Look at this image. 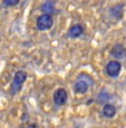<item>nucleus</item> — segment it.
<instances>
[{
  "instance_id": "obj_1",
  "label": "nucleus",
  "mask_w": 126,
  "mask_h": 128,
  "mask_svg": "<svg viewBox=\"0 0 126 128\" xmlns=\"http://www.w3.org/2000/svg\"><path fill=\"white\" fill-rule=\"evenodd\" d=\"M27 80V73L23 71H18L15 75V78H13L12 85H11V93L12 94H16L17 92H19L21 90V86H22L23 82Z\"/></svg>"
},
{
  "instance_id": "obj_2",
  "label": "nucleus",
  "mask_w": 126,
  "mask_h": 128,
  "mask_svg": "<svg viewBox=\"0 0 126 128\" xmlns=\"http://www.w3.org/2000/svg\"><path fill=\"white\" fill-rule=\"evenodd\" d=\"M53 24V19L51 17V14H48V13H43L38 18L37 20V26H38L39 30H49V29L52 26Z\"/></svg>"
},
{
  "instance_id": "obj_3",
  "label": "nucleus",
  "mask_w": 126,
  "mask_h": 128,
  "mask_svg": "<svg viewBox=\"0 0 126 128\" xmlns=\"http://www.w3.org/2000/svg\"><path fill=\"white\" fill-rule=\"evenodd\" d=\"M120 68H122V65L118 61H111L106 65V73L111 77H116L119 74Z\"/></svg>"
},
{
  "instance_id": "obj_4",
  "label": "nucleus",
  "mask_w": 126,
  "mask_h": 128,
  "mask_svg": "<svg viewBox=\"0 0 126 128\" xmlns=\"http://www.w3.org/2000/svg\"><path fill=\"white\" fill-rule=\"evenodd\" d=\"M53 100H54V103L59 106H62L65 104L66 100H68V93L64 88H59L54 92V95H53Z\"/></svg>"
},
{
  "instance_id": "obj_5",
  "label": "nucleus",
  "mask_w": 126,
  "mask_h": 128,
  "mask_svg": "<svg viewBox=\"0 0 126 128\" xmlns=\"http://www.w3.org/2000/svg\"><path fill=\"white\" fill-rule=\"evenodd\" d=\"M111 55L117 60H122V58H126V49L123 45L116 44L115 46L112 48L111 50Z\"/></svg>"
},
{
  "instance_id": "obj_6",
  "label": "nucleus",
  "mask_w": 126,
  "mask_h": 128,
  "mask_svg": "<svg viewBox=\"0 0 126 128\" xmlns=\"http://www.w3.org/2000/svg\"><path fill=\"white\" fill-rule=\"evenodd\" d=\"M83 31H84V29H83V26H82L75 24V26H73L71 29H70V31H69V36H70V38H73V39L79 38V36L83 33Z\"/></svg>"
},
{
  "instance_id": "obj_7",
  "label": "nucleus",
  "mask_w": 126,
  "mask_h": 128,
  "mask_svg": "<svg viewBox=\"0 0 126 128\" xmlns=\"http://www.w3.org/2000/svg\"><path fill=\"white\" fill-rule=\"evenodd\" d=\"M115 113H116V108L111 104H106L103 107V115L107 118H112L115 115Z\"/></svg>"
},
{
  "instance_id": "obj_8",
  "label": "nucleus",
  "mask_w": 126,
  "mask_h": 128,
  "mask_svg": "<svg viewBox=\"0 0 126 128\" xmlns=\"http://www.w3.org/2000/svg\"><path fill=\"white\" fill-rule=\"evenodd\" d=\"M87 87L88 85L85 81H83V80H79V81L75 83V85H74V90H75L76 93H85L87 90Z\"/></svg>"
},
{
  "instance_id": "obj_9",
  "label": "nucleus",
  "mask_w": 126,
  "mask_h": 128,
  "mask_svg": "<svg viewBox=\"0 0 126 128\" xmlns=\"http://www.w3.org/2000/svg\"><path fill=\"white\" fill-rule=\"evenodd\" d=\"M41 9L44 13H48V14L53 13V12H57V9H55V7H54V2H52V1L44 2V4L41 6Z\"/></svg>"
},
{
  "instance_id": "obj_10",
  "label": "nucleus",
  "mask_w": 126,
  "mask_h": 128,
  "mask_svg": "<svg viewBox=\"0 0 126 128\" xmlns=\"http://www.w3.org/2000/svg\"><path fill=\"white\" fill-rule=\"evenodd\" d=\"M19 1H20V0H4L5 4H6V6H9V7L16 6V4H17Z\"/></svg>"
}]
</instances>
